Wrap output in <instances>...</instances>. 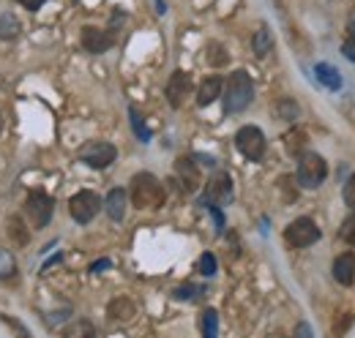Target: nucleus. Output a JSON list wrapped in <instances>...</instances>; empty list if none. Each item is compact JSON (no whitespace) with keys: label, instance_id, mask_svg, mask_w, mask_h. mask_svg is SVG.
<instances>
[{"label":"nucleus","instance_id":"cd10ccee","mask_svg":"<svg viewBox=\"0 0 355 338\" xmlns=\"http://www.w3.org/2000/svg\"><path fill=\"white\" fill-rule=\"evenodd\" d=\"M342 197H345V205H347V208H355V172L350 175V180L345 183Z\"/></svg>","mask_w":355,"mask_h":338},{"label":"nucleus","instance_id":"9d476101","mask_svg":"<svg viewBox=\"0 0 355 338\" xmlns=\"http://www.w3.org/2000/svg\"><path fill=\"white\" fill-rule=\"evenodd\" d=\"M189 93H191V74L175 71V74L170 77V82H167V101H170V107L180 109L183 101L189 98Z\"/></svg>","mask_w":355,"mask_h":338},{"label":"nucleus","instance_id":"a211bd4d","mask_svg":"<svg viewBox=\"0 0 355 338\" xmlns=\"http://www.w3.org/2000/svg\"><path fill=\"white\" fill-rule=\"evenodd\" d=\"M134 311H137L134 303L132 300H126V297H123V300H112L110 308H107V314H110L112 319H132Z\"/></svg>","mask_w":355,"mask_h":338},{"label":"nucleus","instance_id":"473e14b6","mask_svg":"<svg viewBox=\"0 0 355 338\" xmlns=\"http://www.w3.org/2000/svg\"><path fill=\"white\" fill-rule=\"evenodd\" d=\"M110 265H112V262H110V259H101V262H96V265H93V267H90V273H98V270H107V267H110Z\"/></svg>","mask_w":355,"mask_h":338},{"label":"nucleus","instance_id":"dca6fc26","mask_svg":"<svg viewBox=\"0 0 355 338\" xmlns=\"http://www.w3.org/2000/svg\"><path fill=\"white\" fill-rule=\"evenodd\" d=\"M314 74H317L320 84H325L328 90H339V87H342V77H339V71H336L334 66H328V63H317Z\"/></svg>","mask_w":355,"mask_h":338},{"label":"nucleus","instance_id":"6ab92c4d","mask_svg":"<svg viewBox=\"0 0 355 338\" xmlns=\"http://www.w3.org/2000/svg\"><path fill=\"white\" fill-rule=\"evenodd\" d=\"M284 142H287V153H290V156H301L304 148H306V131L295 128V131H290V134L284 136Z\"/></svg>","mask_w":355,"mask_h":338},{"label":"nucleus","instance_id":"ddd939ff","mask_svg":"<svg viewBox=\"0 0 355 338\" xmlns=\"http://www.w3.org/2000/svg\"><path fill=\"white\" fill-rule=\"evenodd\" d=\"M334 278L342 284V287H350L355 281V254H342L336 256L334 262Z\"/></svg>","mask_w":355,"mask_h":338},{"label":"nucleus","instance_id":"f8f14e48","mask_svg":"<svg viewBox=\"0 0 355 338\" xmlns=\"http://www.w3.org/2000/svg\"><path fill=\"white\" fill-rule=\"evenodd\" d=\"M178 177H180V183H183V191H197L200 188V169L197 164L191 161V159H178Z\"/></svg>","mask_w":355,"mask_h":338},{"label":"nucleus","instance_id":"39448f33","mask_svg":"<svg viewBox=\"0 0 355 338\" xmlns=\"http://www.w3.org/2000/svg\"><path fill=\"white\" fill-rule=\"evenodd\" d=\"M77 159L93 169H104L118 159V150H115V145H110V142H98V139H96V142H88V145L80 148Z\"/></svg>","mask_w":355,"mask_h":338},{"label":"nucleus","instance_id":"6e6552de","mask_svg":"<svg viewBox=\"0 0 355 338\" xmlns=\"http://www.w3.org/2000/svg\"><path fill=\"white\" fill-rule=\"evenodd\" d=\"M52 208H55V202L42 194V191H33L31 197H28V202H25V213H28V218H31V224H33V229H44L46 224H49V218H52Z\"/></svg>","mask_w":355,"mask_h":338},{"label":"nucleus","instance_id":"c756f323","mask_svg":"<svg viewBox=\"0 0 355 338\" xmlns=\"http://www.w3.org/2000/svg\"><path fill=\"white\" fill-rule=\"evenodd\" d=\"M279 112H284L290 121H295V115H298V107H295L293 101H287V98H284V101L279 104Z\"/></svg>","mask_w":355,"mask_h":338},{"label":"nucleus","instance_id":"4be33fe9","mask_svg":"<svg viewBox=\"0 0 355 338\" xmlns=\"http://www.w3.org/2000/svg\"><path fill=\"white\" fill-rule=\"evenodd\" d=\"M227 60H230V57H227V52H224L222 44H211V46H208V63H211V66L219 69V66H224Z\"/></svg>","mask_w":355,"mask_h":338},{"label":"nucleus","instance_id":"20e7f679","mask_svg":"<svg viewBox=\"0 0 355 338\" xmlns=\"http://www.w3.org/2000/svg\"><path fill=\"white\" fill-rule=\"evenodd\" d=\"M235 148L241 150V156H246L249 161H260L266 156V134L257 126H243L235 134Z\"/></svg>","mask_w":355,"mask_h":338},{"label":"nucleus","instance_id":"0eeeda50","mask_svg":"<svg viewBox=\"0 0 355 338\" xmlns=\"http://www.w3.org/2000/svg\"><path fill=\"white\" fill-rule=\"evenodd\" d=\"M98 208H101V199H98V194H93V191H80V194H74L71 202H69V213H71V218H74L77 224H90V221L96 218Z\"/></svg>","mask_w":355,"mask_h":338},{"label":"nucleus","instance_id":"72a5a7b5","mask_svg":"<svg viewBox=\"0 0 355 338\" xmlns=\"http://www.w3.org/2000/svg\"><path fill=\"white\" fill-rule=\"evenodd\" d=\"M350 33H353V36H355V14H353V17H350Z\"/></svg>","mask_w":355,"mask_h":338},{"label":"nucleus","instance_id":"bb28decb","mask_svg":"<svg viewBox=\"0 0 355 338\" xmlns=\"http://www.w3.org/2000/svg\"><path fill=\"white\" fill-rule=\"evenodd\" d=\"M8 235H14L17 243H28V232L22 229V221H19V218H11V224H8Z\"/></svg>","mask_w":355,"mask_h":338},{"label":"nucleus","instance_id":"aec40b11","mask_svg":"<svg viewBox=\"0 0 355 338\" xmlns=\"http://www.w3.org/2000/svg\"><path fill=\"white\" fill-rule=\"evenodd\" d=\"M216 333H219V314H216V308H205L202 311V336L216 338Z\"/></svg>","mask_w":355,"mask_h":338},{"label":"nucleus","instance_id":"2f4dec72","mask_svg":"<svg viewBox=\"0 0 355 338\" xmlns=\"http://www.w3.org/2000/svg\"><path fill=\"white\" fill-rule=\"evenodd\" d=\"M19 3H22V6H25V8H31V11H39V8H42V6H44L46 0H19Z\"/></svg>","mask_w":355,"mask_h":338},{"label":"nucleus","instance_id":"393cba45","mask_svg":"<svg viewBox=\"0 0 355 338\" xmlns=\"http://www.w3.org/2000/svg\"><path fill=\"white\" fill-rule=\"evenodd\" d=\"M342 240H347L350 246H355V213H350L345 221H342V229H339Z\"/></svg>","mask_w":355,"mask_h":338},{"label":"nucleus","instance_id":"4468645a","mask_svg":"<svg viewBox=\"0 0 355 338\" xmlns=\"http://www.w3.org/2000/svg\"><path fill=\"white\" fill-rule=\"evenodd\" d=\"M222 77H205L202 84H200V90H197V104L200 107H211L216 98H219V93H222Z\"/></svg>","mask_w":355,"mask_h":338},{"label":"nucleus","instance_id":"c85d7f7f","mask_svg":"<svg viewBox=\"0 0 355 338\" xmlns=\"http://www.w3.org/2000/svg\"><path fill=\"white\" fill-rule=\"evenodd\" d=\"M197 292H200L197 287H180V290H175V292H173V295H175L178 300H194V297H197Z\"/></svg>","mask_w":355,"mask_h":338},{"label":"nucleus","instance_id":"2eb2a0df","mask_svg":"<svg viewBox=\"0 0 355 338\" xmlns=\"http://www.w3.org/2000/svg\"><path fill=\"white\" fill-rule=\"evenodd\" d=\"M104 208H107V215H110L112 221H123V215H126V191H123V188H112V191L107 194Z\"/></svg>","mask_w":355,"mask_h":338},{"label":"nucleus","instance_id":"a878e982","mask_svg":"<svg viewBox=\"0 0 355 338\" xmlns=\"http://www.w3.org/2000/svg\"><path fill=\"white\" fill-rule=\"evenodd\" d=\"M197 267H200L202 276H216V256L211 251H205L200 256V265H197Z\"/></svg>","mask_w":355,"mask_h":338},{"label":"nucleus","instance_id":"9b49d317","mask_svg":"<svg viewBox=\"0 0 355 338\" xmlns=\"http://www.w3.org/2000/svg\"><path fill=\"white\" fill-rule=\"evenodd\" d=\"M115 44V39L107 33V30H98V28H83V46L93 52V55H101V52H107L110 46Z\"/></svg>","mask_w":355,"mask_h":338},{"label":"nucleus","instance_id":"f03ea898","mask_svg":"<svg viewBox=\"0 0 355 338\" xmlns=\"http://www.w3.org/2000/svg\"><path fill=\"white\" fill-rule=\"evenodd\" d=\"M254 98V82L246 71H232L224 82V112H243Z\"/></svg>","mask_w":355,"mask_h":338},{"label":"nucleus","instance_id":"423d86ee","mask_svg":"<svg viewBox=\"0 0 355 338\" xmlns=\"http://www.w3.org/2000/svg\"><path fill=\"white\" fill-rule=\"evenodd\" d=\"M284 238H287V243L290 246H295V249H309L314 246L317 240H320V229H317V224L311 221V218H295L287 229H284Z\"/></svg>","mask_w":355,"mask_h":338},{"label":"nucleus","instance_id":"f257e3e1","mask_svg":"<svg viewBox=\"0 0 355 338\" xmlns=\"http://www.w3.org/2000/svg\"><path fill=\"white\" fill-rule=\"evenodd\" d=\"M167 199V191L162 180L150 172H139L132 177V205L139 211H156Z\"/></svg>","mask_w":355,"mask_h":338},{"label":"nucleus","instance_id":"412c9836","mask_svg":"<svg viewBox=\"0 0 355 338\" xmlns=\"http://www.w3.org/2000/svg\"><path fill=\"white\" fill-rule=\"evenodd\" d=\"M19 36V22L14 14H0V39H17Z\"/></svg>","mask_w":355,"mask_h":338},{"label":"nucleus","instance_id":"7c9ffc66","mask_svg":"<svg viewBox=\"0 0 355 338\" xmlns=\"http://www.w3.org/2000/svg\"><path fill=\"white\" fill-rule=\"evenodd\" d=\"M342 55H345L347 60H353V63H355V36H350L347 42L342 44Z\"/></svg>","mask_w":355,"mask_h":338},{"label":"nucleus","instance_id":"f3484780","mask_svg":"<svg viewBox=\"0 0 355 338\" xmlns=\"http://www.w3.org/2000/svg\"><path fill=\"white\" fill-rule=\"evenodd\" d=\"M252 49H254V55H257V57H266L268 52L273 49V36H270L268 25H263V28L254 33V39H252Z\"/></svg>","mask_w":355,"mask_h":338},{"label":"nucleus","instance_id":"1a4fd4ad","mask_svg":"<svg viewBox=\"0 0 355 338\" xmlns=\"http://www.w3.org/2000/svg\"><path fill=\"white\" fill-rule=\"evenodd\" d=\"M205 205H227L232 202V177L227 172H216L205 186Z\"/></svg>","mask_w":355,"mask_h":338},{"label":"nucleus","instance_id":"b1692460","mask_svg":"<svg viewBox=\"0 0 355 338\" xmlns=\"http://www.w3.org/2000/svg\"><path fill=\"white\" fill-rule=\"evenodd\" d=\"M14 267H17V262H14L11 251L0 249V278H8V276L14 273Z\"/></svg>","mask_w":355,"mask_h":338},{"label":"nucleus","instance_id":"7ed1b4c3","mask_svg":"<svg viewBox=\"0 0 355 338\" xmlns=\"http://www.w3.org/2000/svg\"><path fill=\"white\" fill-rule=\"evenodd\" d=\"M325 175H328V164H325V159L322 156H317V153H301V159H298V183H301V188H320L322 186V180H325Z\"/></svg>","mask_w":355,"mask_h":338},{"label":"nucleus","instance_id":"5701e85b","mask_svg":"<svg viewBox=\"0 0 355 338\" xmlns=\"http://www.w3.org/2000/svg\"><path fill=\"white\" fill-rule=\"evenodd\" d=\"M129 118H132L134 134H137V136H139L142 142H148V139H150V131L145 128V123H142V118H139V112H137L134 107H132V109H129Z\"/></svg>","mask_w":355,"mask_h":338}]
</instances>
